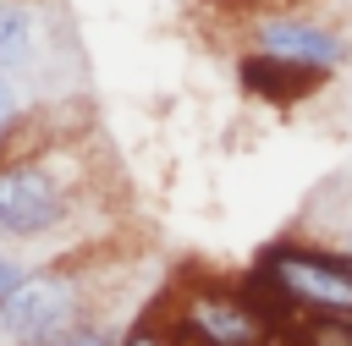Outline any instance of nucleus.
Listing matches in <instances>:
<instances>
[{"mask_svg":"<svg viewBox=\"0 0 352 346\" xmlns=\"http://www.w3.org/2000/svg\"><path fill=\"white\" fill-rule=\"evenodd\" d=\"M270 346H308V335H302V330H280Z\"/></svg>","mask_w":352,"mask_h":346,"instance_id":"nucleus-13","label":"nucleus"},{"mask_svg":"<svg viewBox=\"0 0 352 346\" xmlns=\"http://www.w3.org/2000/svg\"><path fill=\"white\" fill-rule=\"evenodd\" d=\"M242 280L280 330H297L308 319H352V264L336 242L302 231L275 236L253 253Z\"/></svg>","mask_w":352,"mask_h":346,"instance_id":"nucleus-1","label":"nucleus"},{"mask_svg":"<svg viewBox=\"0 0 352 346\" xmlns=\"http://www.w3.org/2000/svg\"><path fill=\"white\" fill-rule=\"evenodd\" d=\"M330 242H336V247H346V253H352V220H346V225H341V231H330Z\"/></svg>","mask_w":352,"mask_h":346,"instance_id":"nucleus-14","label":"nucleus"},{"mask_svg":"<svg viewBox=\"0 0 352 346\" xmlns=\"http://www.w3.org/2000/svg\"><path fill=\"white\" fill-rule=\"evenodd\" d=\"M66 346H116V335H110V330H104V324L94 319V324H88V330H77V335H72Z\"/></svg>","mask_w":352,"mask_h":346,"instance_id":"nucleus-12","label":"nucleus"},{"mask_svg":"<svg viewBox=\"0 0 352 346\" xmlns=\"http://www.w3.org/2000/svg\"><path fill=\"white\" fill-rule=\"evenodd\" d=\"M170 324L187 346H270L280 335V324L270 319V308L248 291V280H182L176 297L165 302Z\"/></svg>","mask_w":352,"mask_h":346,"instance_id":"nucleus-4","label":"nucleus"},{"mask_svg":"<svg viewBox=\"0 0 352 346\" xmlns=\"http://www.w3.org/2000/svg\"><path fill=\"white\" fill-rule=\"evenodd\" d=\"M297 330L308 335V346H352V319H308Z\"/></svg>","mask_w":352,"mask_h":346,"instance_id":"nucleus-9","label":"nucleus"},{"mask_svg":"<svg viewBox=\"0 0 352 346\" xmlns=\"http://www.w3.org/2000/svg\"><path fill=\"white\" fill-rule=\"evenodd\" d=\"M236 88L258 104H275V110H297L302 99H314L324 88V77L302 71V66H286L275 55H258V49H242L236 55Z\"/></svg>","mask_w":352,"mask_h":346,"instance_id":"nucleus-6","label":"nucleus"},{"mask_svg":"<svg viewBox=\"0 0 352 346\" xmlns=\"http://www.w3.org/2000/svg\"><path fill=\"white\" fill-rule=\"evenodd\" d=\"M88 176L66 143H16L0 154V247H38L77 225Z\"/></svg>","mask_w":352,"mask_h":346,"instance_id":"nucleus-2","label":"nucleus"},{"mask_svg":"<svg viewBox=\"0 0 352 346\" xmlns=\"http://www.w3.org/2000/svg\"><path fill=\"white\" fill-rule=\"evenodd\" d=\"M242 49L275 55L286 66H302V71L324 77V82L352 66V33L302 11V5H264V11L242 16Z\"/></svg>","mask_w":352,"mask_h":346,"instance_id":"nucleus-5","label":"nucleus"},{"mask_svg":"<svg viewBox=\"0 0 352 346\" xmlns=\"http://www.w3.org/2000/svg\"><path fill=\"white\" fill-rule=\"evenodd\" d=\"M116 346H182L176 324H170V308L160 302V308L138 313V319H132L126 330H116Z\"/></svg>","mask_w":352,"mask_h":346,"instance_id":"nucleus-8","label":"nucleus"},{"mask_svg":"<svg viewBox=\"0 0 352 346\" xmlns=\"http://www.w3.org/2000/svg\"><path fill=\"white\" fill-rule=\"evenodd\" d=\"M94 319V264H28V275L0 297V346H66Z\"/></svg>","mask_w":352,"mask_h":346,"instance_id":"nucleus-3","label":"nucleus"},{"mask_svg":"<svg viewBox=\"0 0 352 346\" xmlns=\"http://www.w3.org/2000/svg\"><path fill=\"white\" fill-rule=\"evenodd\" d=\"M50 49V27L44 11L33 0H0V77H28L38 71Z\"/></svg>","mask_w":352,"mask_h":346,"instance_id":"nucleus-7","label":"nucleus"},{"mask_svg":"<svg viewBox=\"0 0 352 346\" xmlns=\"http://www.w3.org/2000/svg\"><path fill=\"white\" fill-rule=\"evenodd\" d=\"M204 11H220V16H253L264 5H280V0H198Z\"/></svg>","mask_w":352,"mask_h":346,"instance_id":"nucleus-10","label":"nucleus"},{"mask_svg":"<svg viewBox=\"0 0 352 346\" xmlns=\"http://www.w3.org/2000/svg\"><path fill=\"white\" fill-rule=\"evenodd\" d=\"M22 275H28V264H22V258H16L11 247H0V297H6V291H11V286H16Z\"/></svg>","mask_w":352,"mask_h":346,"instance_id":"nucleus-11","label":"nucleus"}]
</instances>
